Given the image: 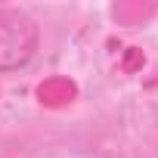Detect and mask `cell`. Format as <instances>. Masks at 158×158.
Returning a JSON list of instances; mask_svg holds the SVG:
<instances>
[{"instance_id": "6da1fadb", "label": "cell", "mask_w": 158, "mask_h": 158, "mask_svg": "<svg viewBox=\"0 0 158 158\" xmlns=\"http://www.w3.org/2000/svg\"><path fill=\"white\" fill-rule=\"evenodd\" d=\"M40 47V28L22 10L0 6V71L25 68Z\"/></svg>"}]
</instances>
